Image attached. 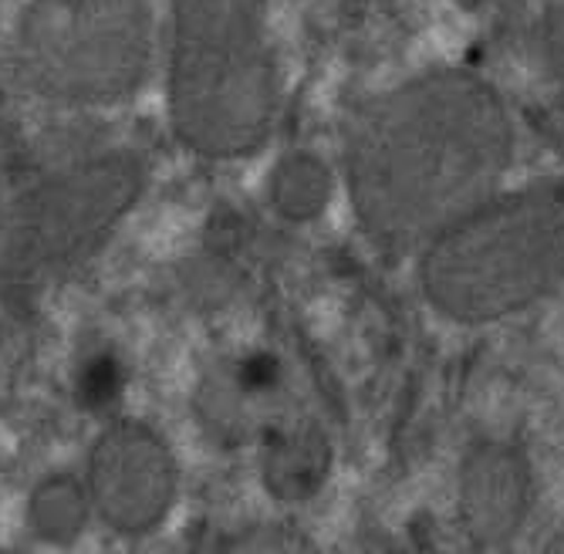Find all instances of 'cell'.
Here are the masks:
<instances>
[{
	"instance_id": "cell-1",
	"label": "cell",
	"mask_w": 564,
	"mask_h": 554,
	"mask_svg": "<svg viewBox=\"0 0 564 554\" xmlns=\"http://www.w3.org/2000/svg\"><path fill=\"white\" fill-rule=\"evenodd\" d=\"M514 153V116L484 75L420 72L351 119L341 170L355 224L382 250L420 254L503 189Z\"/></svg>"
},
{
	"instance_id": "cell-8",
	"label": "cell",
	"mask_w": 564,
	"mask_h": 554,
	"mask_svg": "<svg viewBox=\"0 0 564 554\" xmlns=\"http://www.w3.org/2000/svg\"><path fill=\"white\" fill-rule=\"evenodd\" d=\"M328 470V443L312 426H284L268 436L261 474L274 497L297 500L312 493Z\"/></svg>"
},
{
	"instance_id": "cell-10",
	"label": "cell",
	"mask_w": 564,
	"mask_h": 554,
	"mask_svg": "<svg viewBox=\"0 0 564 554\" xmlns=\"http://www.w3.org/2000/svg\"><path fill=\"white\" fill-rule=\"evenodd\" d=\"M126 389V369L112 351H95L78 369V399L88 410L106 413Z\"/></svg>"
},
{
	"instance_id": "cell-3",
	"label": "cell",
	"mask_w": 564,
	"mask_h": 554,
	"mask_svg": "<svg viewBox=\"0 0 564 554\" xmlns=\"http://www.w3.org/2000/svg\"><path fill=\"white\" fill-rule=\"evenodd\" d=\"M420 287L456 325L514 318L564 291V176L500 189L430 240Z\"/></svg>"
},
{
	"instance_id": "cell-7",
	"label": "cell",
	"mask_w": 564,
	"mask_h": 554,
	"mask_svg": "<svg viewBox=\"0 0 564 554\" xmlns=\"http://www.w3.org/2000/svg\"><path fill=\"white\" fill-rule=\"evenodd\" d=\"M28 528L51 547L75 544L95 521L91 497L82 474H47L28 493Z\"/></svg>"
},
{
	"instance_id": "cell-5",
	"label": "cell",
	"mask_w": 564,
	"mask_h": 554,
	"mask_svg": "<svg viewBox=\"0 0 564 554\" xmlns=\"http://www.w3.org/2000/svg\"><path fill=\"white\" fill-rule=\"evenodd\" d=\"M142 166L126 149H88L55 163L24 193L21 230L41 261H68L135 199Z\"/></svg>"
},
{
	"instance_id": "cell-6",
	"label": "cell",
	"mask_w": 564,
	"mask_h": 554,
	"mask_svg": "<svg viewBox=\"0 0 564 554\" xmlns=\"http://www.w3.org/2000/svg\"><path fill=\"white\" fill-rule=\"evenodd\" d=\"M82 480L95 518L122 537L160 531L180 500L173 446L139 420H112L95 436Z\"/></svg>"
},
{
	"instance_id": "cell-9",
	"label": "cell",
	"mask_w": 564,
	"mask_h": 554,
	"mask_svg": "<svg viewBox=\"0 0 564 554\" xmlns=\"http://www.w3.org/2000/svg\"><path fill=\"white\" fill-rule=\"evenodd\" d=\"M335 176L315 153H288L278 160L268 180V199L278 217L307 224L328 210Z\"/></svg>"
},
{
	"instance_id": "cell-4",
	"label": "cell",
	"mask_w": 564,
	"mask_h": 554,
	"mask_svg": "<svg viewBox=\"0 0 564 554\" xmlns=\"http://www.w3.org/2000/svg\"><path fill=\"white\" fill-rule=\"evenodd\" d=\"M152 0H21L11 58L41 98L101 109L132 98L156 62Z\"/></svg>"
},
{
	"instance_id": "cell-12",
	"label": "cell",
	"mask_w": 564,
	"mask_h": 554,
	"mask_svg": "<svg viewBox=\"0 0 564 554\" xmlns=\"http://www.w3.org/2000/svg\"><path fill=\"white\" fill-rule=\"evenodd\" d=\"M193 554H196V551H193Z\"/></svg>"
},
{
	"instance_id": "cell-2",
	"label": "cell",
	"mask_w": 564,
	"mask_h": 554,
	"mask_svg": "<svg viewBox=\"0 0 564 554\" xmlns=\"http://www.w3.org/2000/svg\"><path fill=\"white\" fill-rule=\"evenodd\" d=\"M281 102L268 0H170V119L186 149L240 160Z\"/></svg>"
},
{
	"instance_id": "cell-11",
	"label": "cell",
	"mask_w": 564,
	"mask_h": 554,
	"mask_svg": "<svg viewBox=\"0 0 564 554\" xmlns=\"http://www.w3.org/2000/svg\"><path fill=\"white\" fill-rule=\"evenodd\" d=\"M538 47L547 78L564 95V0H544L541 24H538Z\"/></svg>"
}]
</instances>
